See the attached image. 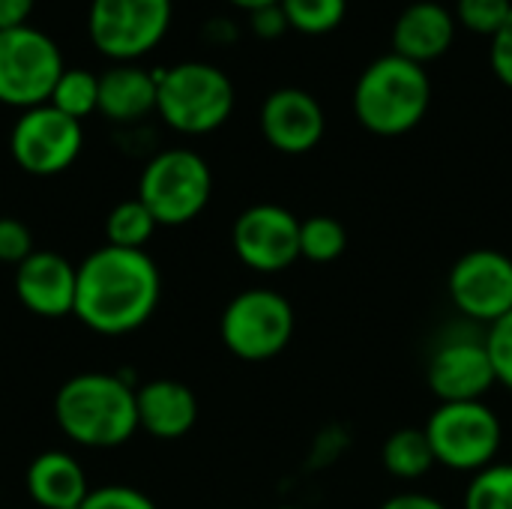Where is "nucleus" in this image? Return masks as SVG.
Here are the masks:
<instances>
[{"label": "nucleus", "instance_id": "obj_2", "mask_svg": "<svg viewBox=\"0 0 512 509\" xmlns=\"http://www.w3.org/2000/svg\"><path fill=\"white\" fill-rule=\"evenodd\" d=\"M54 420L78 447H120L138 432L135 387L108 372L75 375L54 396Z\"/></svg>", "mask_w": 512, "mask_h": 509}, {"label": "nucleus", "instance_id": "obj_1", "mask_svg": "<svg viewBox=\"0 0 512 509\" xmlns=\"http://www.w3.org/2000/svg\"><path fill=\"white\" fill-rule=\"evenodd\" d=\"M162 297V276L144 249L99 246L78 264L72 315L99 336L144 327Z\"/></svg>", "mask_w": 512, "mask_h": 509}, {"label": "nucleus", "instance_id": "obj_29", "mask_svg": "<svg viewBox=\"0 0 512 509\" xmlns=\"http://www.w3.org/2000/svg\"><path fill=\"white\" fill-rule=\"evenodd\" d=\"M33 234L21 219L0 216V261L3 264H21L33 255Z\"/></svg>", "mask_w": 512, "mask_h": 509}, {"label": "nucleus", "instance_id": "obj_18", "mask_svg": "<svg viewBox=\"0 0 512 509\" xmlns=\"http://www.w3.org/2000/svg\"><path fill=\"white\" fill-rule=\"evenodd\" d=\"M27 495L42 509H78L90 495L84 468L60 450L39 453L27 468Z\"/></svg>", "mask_w": 512, "mask_h": 509}, {"label": "nucleus", "instance_id": "obj_11", "mask_svg": "<svg viewBox=\"0 0 512 509\" xmlns=\"http://www.w3.org/2000/svg\"><path fill=\"white\" fill-rule=\"evenodd\" d=\"M447 288L465 318L492 327L512 312V258L498 249L465 252L453 264Z\"/></svg>", "mask_w": 512, "mask_h": 509}, {"label": "nucleus", "instance_id": "obj_35", "mask_svg": "<svg viewBox=\"0 0 512 509\" xmlns=\"http://www.w3.org/2000/svg\"><path fill=\"white\" fill-rule=\"evenodd\" d=\"M228 3H234L237 9L255 12V9H261V6H273V3H282V0H228Z\"/></svg>", "mask_w": 512, "mask_h": 509}, {"label": "nucleus", "instance_id": "obj_5", "mask_svg": "<svg viewBox=\"0 0 512 509\" xmlns=\"http://www.w3.org/2000/svg\"><path fill=\"white\" fill-rule=\"evenodd\" d=\"M213 195L210 165L186 147H171L156 153L138 180V201L165 228L186 225L198 219Z\"/></svg>", "mask_w": 512, "mask_h": 509}, {"label": "nucleus", "instance_id": "obj_8", "mask_svg": "<svg viewBox=\"0 0 512 509\" xmlns=\"http://www.w3.org/2000/svg\"><path fill=\"white\" fill-rule=\"evenodd\" d=\"M57 42L33 24L0 30V102L9 108H36L51 99L63 75Z\"/></svg>", "mask_w": 512, "mask_h": 509}, {"label": "nucleus", "instance_id": "obj_23", "mask_svg": "<svg viewBox=\"0 0 512 509\" xmlns=\"http://www.w3.org/2000/svg\"><path fill=\"white\" fill-rule=\"evenodd\" d=\"M348 249V231L333 216H309L300 222V258L312 264H330Z\"/></svg>", "mask_w": 512, "mask_h": 509}, {"label": "nucleus", "instance_id": "obj_21", "mask_svg": "<svg viewBox=\"0 0 512 509\" xmlns=\"http://www.w3.org/2000/svg\"><path fill=\"white\" fill-rule=\"evenodd\" d=\"M156 228L159 222L153 219V213L138 198H129V201H120L108 213L105 240L108 246H117V249H144L150 237L156 234Z\"/></svg>", "mask_w": 512, "mask_h": 509}, {"label": "nucleus", "instance_id": "obj_31", "mask_svg": "<svg viewBox=\"0 0 512 509\" xmlns=\"http://www.w3.org/2000/svg\"><path fill=\"white\" fill-rule=\"evenodd\" d=\"M249 24H252V33L258 39H267V42H273V39H279V36H285L291 30L288 27V18H285V12H282L279 3L261 6V9L249 12Z\"/></svg>", "mask_w": 512, "mask_h": 509}, {"label": "nucleus", "instance_id": "obj_28", "mask_svg": "<svg viewBox=\"0 0 512 509\" xmlns=\"http://www.w3.org/2000/svg\"><path fill=\"white\" fill-rule=\"evenodd\" d=\"M78 509H159L144 492L132 486H99L90 489L84 504Z\"/></svg>", "mask_w": 512, "mask_h": 509}, {"label": "nucleus", "instance_id": "obj_26", "mask_svg": "<svg viewBox=\"0 0 512 509\" xmlns=\"http://www.w3.org/2000/svg\"><path fill=\"white\" fill-rule=\"evenodd\" d=\"M512 0H459L456 3V18L480 36H495L504 21L510 18Z\"/></svg>", "mask_w": 512, "mask_h": 509}, {"label": "nucleus", "instance_id": "obj_36", "mask_svg": "<svg viewBox=\"0 0 512 509\" xmlns=\"http://www.w3.org/2000/svg\"><path fill=\"white\" fill-rule=\"evenodd\" d=\"M279 509H300V507H279Z\"/></svg>", "mask_w": 512, "mask_h": 509}, {"label": "nucleus", "instance_id": "obj_7", "mask_svg": "<svg viewBox=\"0 0 512 509\" xmlns=\"http://www.w3.org/2000/svg\"><path fill=\"white\" fill-rule=\"evenodd\" d=\"M294 324V306L279 291L249 288L225 306L219 336L234 357L246 363H264L288 348Z\"/></svg>", "mask_w": 512, "mask_h": 509}, {"label": "nucleus", "instance_id": "obj_33", "mask_svg": "<svg viewBox=\"0 0 512 509\" xmlns=\"http://www.w3.org/2000/svg\"><path fill=\"white\" fill-rule=\"evenodd\" d=\"M36 0H0V30H12L27 24Z\"/></svg>", "mask_w": 512, "mask_h": 509}, {"label": "nucleus", "instance_id": "obj_3", "mask_svg": "<svg viewBox=\"0 0 512 509\" xmlns=\"http://www.w3.org/2000/svg\"><path fill=\"white\" fill-rule=\"evenodd\" d=\"M432 102L426 66L399 54H384L363 69L354 87V114L363 129L381 138H396L417 129Z\"/></svg>", "mask_w": 512, "mask_h": 509}, {"label": "nucleus", "instance_id": "obj_34", "mask_svg": "<svg viewBox=\"0 0 512 509\" xmlns=\"http://www.w3.org/2000/svg\"><path fill=\"white\" fill-rule=\"evenodd\" d=\"M204 36H207L210 42H216V45H228V42L237 39V27H234L231 21H225V18H216V21H210V24L204 27Z\"/></svg>", "mask_w": 512, "mask_h": 509}, {"label": "nucleus", "instance_id": "obj_14", "mask_svg": "<svg viewBox=\"0 0 512 509\" xmlns=\"http://www.w3.org/2000/svg\"><path fill=\"white\" fill-rule=\"evenodd\" d=\"M327 117L321 102L300 87H279L261 105L264 141L288 156L309 153L321 144Z\"/></svg>", "mask_w": 512, "mask_h": 509}, {"label": "nucleus", "instance_id": "obj_24", "mask_svg": "<svg viewBox=\"0 0 512 509\" xmlns=\"http://www.w3.org/2000/svg\"><path fill=\"white\" fill-rule=\"evenodd\" d=\"M288 27L306 36H324L336 30L348 15V0H282Z\"/></svg>", "mask_w": 512, "mask_h": 509}, {"label": "nucleus", "instance_id": "obj_27", "mask_svg": "<svg viewBox=\"0 0 512 509\" xmlns=\"http://www.w3.org/2000/svg\"><path fill=\"white\" fill-rule=\"evenodd\" d=\"M486 348H489L498 384H504L507 390H512V312L489 327Z\"/></svg>", "mask_w": 512, "mask_h": 509}, {"label": "nucleus", "instance_id": "obj_32", "mask_svg": "<svg viewBox=\"0 0 512 509\" xmlns=\"http://www.w3.org/2000/svg\"><path fill=\"white\" fill-rule=\"evenodd\" d=\"M378 509H450L444 501L432 498V495H423V492H402V495H393L387 498Z\"/></svg>", "mask_w": 512, "mask_h": 509}, {"label": "nucleus", "instance_id": "obj_20", "mask_svg": "<svg viewBox=\"0 0 512 509\" xmlns=\"http://www.w3.org/2000/svg\"><path fill=\"white\" fill-rule=\"evenodd\" d=\"M381 462H384L387 474H393L399 480H420L432 471V465H438L426 429H414V426L399 429L384 441Z\"/></svg>", "mask_w": 512, "mask_h": 509}, {"label": "nucleus", "instance_id": "obj_16", "mask_svg": "<svg viewBox=\"0 0 512 509\" xmlns=\"http://www.w3.org/2000/svg\"><path fill=\"white\" fill-rule=\"evenodd\" d=\"M138 405V429H144L156 441H177L192 432L198 420L195 393L171 378L147 381L135 390Z\"/></svg>", "mask_w": 512, "mask_h": 509}, {"label": "nucleus", "instance_id": "obj_6", "mask_svg": "<svg viewBox=\"0 0 512 509\" xmlns=\"http://www.w3.org/2000/svg\"><path fill=\"white\" fill-rule=\"evenodd\" d=\"M426 435L438 465L462 474H480L495 465L504 429L486 402H441L426 423Z\"/></svg>", "mask_w": 512, "mask_h": 509}, {"label": "nucleus", "instance_id": "obj_19", "mask_svg": "<svg viewBox=\"0 0 512 509\" xmlns=\"http://www.w3.org/2000/svg\"><path fill=\"white\" fill-rule=\"evenodd\" d=\"M156 75L141 66H114L99 75V114L114 123H135L156 111Z\"/></svg>", "mask_w": 512, "mask_h": 509}, {"label": "nucleus", "instance_id": "obj_12", "mask_svg": "<svg viewBox=\"0 0 512 509\" xmlns=\"http://www.w3.org/2000/svg\"><path fill=\"white\" fill-rule=\"evenodd\" d=\"M237 258L255 273H282L300 258V219L279 204H255L234 222Z\"/></svg>", "mask_w": 512, "mask_h": 509}, {"label": "nucleus", "instance_id": "obj_15", "mask_svg": "<svg viewBox=\"0 0 512 509\" xmlns=\"http://www.w3.org/2000/svg\"><path fill=\"white\" fill-rule=\"evenodd\" d=\"M78 267L57 252H33L15 267V294L39 318H63L75 309Z\"/></svg>", "mask_w": 512, "mask_h": 509}, {"label": "nucleus", "instance_id": "obj_10", "mask_svg": "<svg viewBox=\"0 0 512 509\" xmlns=\"http://www.w3.org/2000/svg\"><path fill=\"white\" fill-rule=\"evenodd\" d=\"M81 147V120H72L48 102L21 111L9 132V153L15 165L33 177H54L66 171L78 159Z\"/></svg>", "mask_w": 512, "mask_h": 509}, {"label": "nucleus", "instance_id": "obj_9", "mask_svg": "<svg viewBox=\"0 0 512 509\" xmlns=\"http://www.w3.org/2000/svg\"><path fill=\"white\" fill-rule=\"evenodd\" d=\"M171 12V0H90L87 33L96 51L126 63L165 39Z\"/></svg>", "mask_w": 512, "mask_h": 509}, {"label": "nucleus", "instance_id": "obj_22", "mask_svg": "<svg viewBox=\"0 0 512 509\" xmlns=\"http://www.w3.org/2000/svg\"><path fill=\"white\" fill-rule=\"evenodd\" d=\"M48 105L69 114L72 120H84L93 111H99V75L87 69H63L57 78Z\"/></svg>", "mask_w": 512, "mask_h": 509}, {"label": "nucleus", "instance_id": "obj_4", "mask_svg": "<svg viewBox=\"0 0 512 509\" xmlns=\"http://www.w3.org/2000/svg\"><path fill=\"white\" fill-rule=\"evenodd\" d=\"M156 75V111L183 135L216 132L234 111L231 78L210 63L186 60L171 69H153Z\"/></svg>", "mask_w": 512, "mask_h": 509}, {"label": "nucleus", "instance_id": "obj_30", "mask_svg": "<svg viewBox=\"0 0 512 509\" xmlns=\"http://www.w3.org/2000/svg\"><path fill=\"white\" fill-rule=\"evenodd\" d=\"M489 60H492V69H495L498 81L512 87V12L510 18L504 21V27L492 36Z\"/></svg>", "mask_w": 512, "mask_h": 509}, {"label": "nucleus", "instance_id": "obj_17", "mask_svg": "<svg viewBox=\"0 0 512 509\" xmlns=\"http://www.w3.org/2000/svg\"><path fill=\"white\" fill-rule=\"evenodd\" d=\"M456 18L435 0H414L393 24V54L411 63H429L450 51Z\"/></svg>", "mask_w": 512, "mask_h": 509}, {"label": "nucleus", "instance_id": "obj_13", "mask_svg": "<svg viewBox=\"0 0 512 509\" xmlns=\"http://www.w3.org/2000/svg\"><path fill=\"white\" fill-rule=\"evenodd\" d=\"M429 390L441 402H483V396L498 384L486 339L450 336L444 339L426 369Z\"/></svg>", "mask_w": 512, "mask_h": 509}, {"label": "nucleus", "instance_id": "obj_25", "mask_svg": "<svg viewBox=\"0 0 512 509\" xmlns=\"http://www.w3.org/2000/svg\"><path fill=\"white\" fill-rule=\"evenodd\" d=\"M465 509H512V465H489L468 483Z\"/></svg>", "mask_w": 512, "mask_h": 509}]
</instances>
